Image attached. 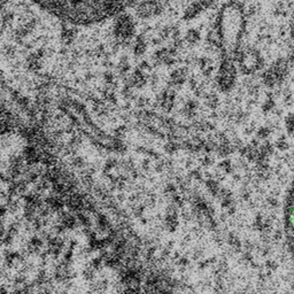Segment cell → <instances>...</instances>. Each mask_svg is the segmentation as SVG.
Instances as JSON below:
<instances>
[{
    "instance_id": "obj_7",
    "label": "cell",
    "mask_w": 294,
    "mask_h": 294,
    "mask_svg": "<svg viewBox=\"0 0 294 294\" xmlns=\"http://www.w3.org/2000/svg\"><path fill=\"white\" fill-rule=\"evenodd\" d=\"M175 100H176V92L175 89H166L156 97V102L165 112L169 113L175 107Z\"/></svg>"
},
{
    "instance_id": "obj_23",
    "label": "cell",
    "mask_w": 294,
    "mask_h": 294,
    "mask_svg": "<svg viewBox=\"0 0 294 294\" xmlns=\"http://www.w3.org/2000/svg\"><path fill=\"white\" fill-rule=\"evenodd\" d=\"M220 168L224 171V173H227V174L231 173V170H232L231 162L229 161V160H224L223 162H221V163H220Z\"/></svg>"
},
{
    "instance_id": "obj_26",
    "label": "cell",
    "mask_w": 294,
    "mask_h": 294,
    "mask_svg": "<svg viewBox=\"0 0 294 294\" xmlns=\"http://www.w3.org/2000/svg\"><path fill=\"white\" fill-rule=\"evenodd\" d=\"M190 175H191V178H193V179H201V173L199 170H193V171H191L190 173Z\"/></svg>"
},
{
    "instance_id": "obj_19",
    "label": "cell",
    "mask_w": 294,
    "mask_h": 294,
    "mask_svg": "<svg viewBox=\"0 0 294 294\" xmlns=\"http://www.w3.org/2000/svg\"><path fill=\"white\" fill-rule=\"evenodd\" d=\"M70 165H71V167L76 168V169H82V168L85 167V161H84V159L82 158V156L74 155L72 156Z\"/></svg>"
},
{
    "instance_id": "obj_17",
    "label": "cell",
    "mask_w": 294,
    "mask_h": 294,
    "mask_svg": "<svg viewBox=\"0 0 294 294\" xmlns=\"http://www.w3.org/2000/svg\"><path fill=\"white\" fill-rule=\"evenodd\" d=\"M206 186H207L208 191L213 194V196H215V197L219 196L221 188H220L219 183H217L216 181H214V179H208V181L206 182Z\"/></svg>"
},
{
    "instance_id": "obj_20",
    "label": "cell",
    "mask_w": 294,
    "mask_h": 294,
    "mask_svg": "<svg viewBox=\"0 0 294 294\" xmlns=\"http://www.w3.org/2000/svg\"><path fill=\"white\" fill-rule=\"evenodd\" d=\"M90 265L92 266L97 271H100V270H102V266L105 265V262L101 257H98V258L92 259V261L90 262Z\"/></svg>"
},
{
    "instance_id": "obj_14",
    "label": "cell",
    "mask_w": 294,
    "mask_h": 294,
    "mask_svg": "<svg viewBox=\"0 0 294 294\" xmlns=\"http://www.w3.org/2000/svg\"><path fill=\"white\" fill-rule=\"evenodd\" d=\"M130 62H129V58L127 55H122L120 60H118V63H117V71H118V75L121 76V77H127L128 76V72L130 70Z\"/></svg>"
},
{
    "instance_id": "obj_25",
    "label": "cell",
    "mask_w": 294,
    "mask_h": 294,
    "mask_svg": "<svg viewBox=\"0 0 294 294\" xmlns=\"http://www.w3.org/2000/svg\"><path fill=\"white\" fill-rule=\"evenodd\" d=\"M151 162H150V160L148 159H145L143 162H141V169H143V171H145V173H147L148 170L151 169Z\"/></svg>"
},
{
    "instance_id": "obj_24",
    "label": "cell",
    "mask_w": 294,
    "mask_h": 294,
    "mask_svg": "<svg viewBox=\"0 0 294 294\" xmlns=\"http://www.w3.org/2000/svg\"><path fill=\"white\" fill-rule=\"evenodd\" d=\"M138 68L143 70L144 72H150L152 70V66L147 62V61H141Z\"/></svg>"
},
{
    "instance_id": "obj_6",
    "label": "cell",
    "mask_w": 294,
    "mask_h": 294,
    "mask_svg": "<svg viewBox=\"0 0 294 294\" xmlns=\"http://www.w3.org/2000/svg\"><path fill=\"white\" fill-rule=\"evenodd\" d=\"M176 56H177V49L171 47H163L158 49L153 55L154 64L159 66V64H165V66H173L176 62Z\"/></svg>"
},
{
    "instance_id": "obj_21",
    "label": "cell",
    "mask_w": 294,
    "mask_h": 294,
    "mask_svg": "<svg viewBox=\"0 0 294 294\" xmlns=\"http://www.w3.org/2000/svg\"><path fill=\"white\" fill-rule=\"evenodd\" d=\"M200 2V5L204 7L205 10L207 9H213L214 6L216 5L217 0H198Z\"/></svg>"
},
{
    "instance_id": "obj_3",
    "label": "cell",
    "mask_w": 294,
    "mask_h": 294,
    "mask_svg": "<svg viewBox=\"0 0 294 294\" xmlns=\"http://www.w3.org/2000/svg\"><path fill=\"white\" fill-rule=\"evenodd\" d=\"M237 68L234 64V61L230 58H224L221 62L219 72L215 78L217 89L221 92H230L234 89L237 82Z\"/></svg>"
},
{
    "instance_id": "obj_4",
    "label": "cell",
    "mask_w": 294,
    "mask_h": 294,
    "mask_svg": "<svg viewBox=\"0 0 294 294\" xmlns=\"http://www.w3.org/2000/svg\"><path fill=\"white\" fill-rule=\"evenodd\" d=\"M166 7L160 0H143L136 6V15L141 20H151L153 17H158L163 13Z\"/></svg>"
},
{
    "instance_id": "obj_12",
    "label": "cell",
    "mask_w": 294,
    "mask_h": 294,
    "mask_svg": "<svg viewBox=\"0 0 294 294\" xmlns=\"http://www.w3.org/2000/svg\"><path fill=\"white\" fill-rule=\"evenodd\" d=\"M198 108H199V104H198V101L193 100V99H189L188 101H185L184 106H183L182 113L183 115H185L186 117L192 118L196 116Z\"/></svg>"
},
{
    "instance_id": "obj_28",
    "label": "cell",
    "mask_w": 294,
    "mask_h": 294,
    "mask_svg": "<svg viewBox=\"0 0 294 294\" xmlns=\"http://www.w3.org/2000/svg\"><path fill=\"white\" fill-rule=\"evenodd\" d=\"M116 199H117L118 202H124L125 200H127V196H125V194L123 192H120V193L117 194Z\"/></svg>"
},
{
    "instance_id": "obj_8",
    "label": "cell",
    "mask_w": 294,
    "mask_h": 294,
    "mask_svg": "<svg viewBox=\"0 0 294 294\" xmlns=\"http://www.w3.org/2000/svg\"><path fill=\"white\" fill-rule=\"evenodd\" d=\"M186 78H188V68H176L170 74L169 86L173 89H178L186 82Z\"/></svg>"
},
{
    "instance_id": "obj_27",
    "label": "cell",
    "mask_w": 294,
    "mask_h": 294,
    "mask_svg": "<svg viewBox=\"0 0 294 294\" xmlns=\"http://www.w3.org/2000/svg\"><path fill=\"white\" fill-rule=\"evenodd\" d=\"M277 147L280 148V150H286V148H288V144H286V141L284 139H281L278 140Z\"/></svg>"
},
{
    "instance_id": "obj_5",
    "label": "cell",
    "mask_w": 294,
    "mask_h": 294,
    "mask_svg": "<svg viewBox=\"0 0 294 294\" xmlns=\"http://www.w3.org/2000/svg\"><path fill=\"white\" fill-rule=\"evenodd\" d=\"M286 234H288L289 245L291 247L292 254L294 257V183L290 190L288 202H286Z\"/></svg>"
},
{
    "instance_id": "obj_16",
    "label": "cell",
    "mask_w": 294,
    "mask_h": 294,
    "mask_svg": "<svg viewBox=\"0 0 294 294\" xmlns=\"http://www.w3.org/2000/svg\"><path fill=\"white\" fill-rule=\"evenodd\" d=\"M275 106H276V104H275V99H274V95L269 93L268 95H267L266 100L265 102H263L262 105V110L265 113H269L271 112V110H274Z\"/></svg>"
},
{
    "instance_id": "obj_18",
    "label": "cell",
    "mask_w": 294,
    "mask_h": 294,
    "mask_svg": "<svg viewBox=\"0 0 294 294\" xmlns=\"http://www.w3.org/2000/svg\"><path fill=\"white\" fill-rule=\"evenodd\" d=\"M95 271L97 270H95L91 265L85 267V268H84V270H83V273H82L84 280H86L89 282H93L94 278H95Z\"/></svg>"
},
{
    "instance_id": "obj_10",
    "label": "cell",
    "mask_w": 294,
    "mask_h": 294,
    "mask_svg": "<svg viewBox=\"0 0 294 294\" xmlns=\"http://www.w3.org/2000/svg\"><path fill=\"white\" fill-rule=\"evenodd\" d=\"M77 33L78 30L71 26L70 23H64L62 24V29H61V40L66 46H70L77 37Z\"/></svg>"
},
{
    "instance_id": "obj_22",
    "label": "cell",
    "mask_w": 294,
    "mask_h": 294,
    "mask_svg": "<svg viewBox=\"0 0 294 294\" xmlns=\"http://www.w3.org/2000/svg\"><path fill=\"white\" fill-rule=\"evenodd\" d=\"M257 135L260 139H266L267 137L270 135V129L269 128H266V127H262L260 128L258 131H257Z\"/></svg>"
},
{
    "instance_id": "obj_9",
    "label": "cell",
    "mask_w": 294,
    "mask_h": 294,
    "mask_svg": "<svg viewBox=\"0 0 294 294\" xmlns=\"http://www.w3.org/2000/svg\"><path fill=\"white\" fill-rule=\"evenodd\" d=\"M204 7L200 5V2L198 0H194V1L190 2L188 6L185 7L184 12H183V20L184 21H191L200 16L204 12Z\"/></svg>"
},
{
    "instance_id": "obj_1",
    "label": "cell",
    "mask_w": 294,
    "mask_h": 294,
    "mask_svg": "<svg viewBox=\"0 0 294 294\" xmlns=\"http://www.w3.org/2000/svg\"><path fill=\"white\" fill-rule=\"evenodd\" d=\"M64 23L89 25L116 16L137 0H29Z\"/></svg>"
},
{
    "instance_id": "obj_2",
    "label": "cell",
    "mask_w": 294,
    "mask_h": 294,
    "mask_svg": "<svg viewBox=\"0 0 294 294\" xmlns=\"http://www.w3.org/2000/svg\"><path fill=\"white\" fill-rule=\"evenodd\" d=\"M136 35V24L131 15L118 14L113 25L114 39L121 44L122 47H127L131 44L132 38Z\"/></svg>"
},
{
    "instance_id": "obj_11",
    "label": "cell",
    "mask_w": 294,
    "mask_h": 294,
    "mask_svg": "<svg viewBox=\"0 0 294 294\" xmlns=\"http://www.w3.org/2000/svg\"><path fill=\"white\" fill-rule=\"evenodd\" d=\"M147 36L139 35L137 36L135 43L132 44V51L136 56H143L147 51Z\"/></svg>"
},
{
    "instance_id": "obj_15",
    "label": "cell",
    "mask_w": 294,
    "mask_h": 294,
    "mask_svg": "<svg viewBox=\"0 0 294 294\" xmlns=\"http://www.w3.org/2000/svg\"><path fill=\"white\" fill-rule=\"evenodd\" d=\"M204 98H205L206 105L208 106L209 109L215 110L217 107L220 106V99H219V95H217L216 93H214V92L206 93Z\"/></svg>"
},
{
    "instance_id": "obj_29",
    "label": "cell",
    "mask_w": 294,
    "mask_h": 294,
    "mask_svg": "<svg viewBox=\"0 0 294 294\" xmlns=\"http://www.w3.org/2000/svg\"><path fill=\"white\" fill-rule=\"evenodd\" d=\"M291 37H292V39L294 40V15H293L292 24H291Z\"/></svg>"
},
{
    "instance_id": "obj_13",
    "label": "cell",
    "mask_w": 294,
    "mask_h": 294,
    "mask_svg": "<svg viewBox=\"0 0 294 294\" xmlns=\"http://www.w3.org/2000/svg\"><path fill=\"white\" fill-rule=\"evenodd\" d=\"M200 39H201L200 30H198L196 28H191V29L188 30V31H186L185 41L189 45H191V46H193V45L199 43Z\"/></svg>"
}]
</instances>
